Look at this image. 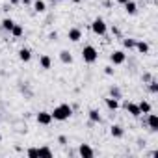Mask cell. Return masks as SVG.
I'll return each instance as SVG.
<instances>
[{
  "label": "cell",
  "mask_w": 158,
  "mask_h": 158,
  "mask_svg": "<svg viewBox=\"0 0 158 158\" xmlns=\"http://www.w3.org/2000/svg\"><path fill=\"white\" fill-rule=\"evenodd\" d=\"M60 60H61V63L69 65V63H73V54H71L69 50H61V52H60Z\"/></svg>",
  "instance_id": "obj_20"
},
{
  "label": "cell",
  "mask_w": 158,
  "mask_h": 158,
  "mask_svg": "<svg viewBox=\"0 0 158 158\" xmlns=\"http://www.w3.org/2000/svg\"><path fill=\"white\" fill-rule=\"evenodd\" d=\"M35 119H37V123L43 125V127H48V125L52 123V115H50V112H45V110H41V112L35 115Z\"/></svg>",
  "instance_id": "obj_6"
},
{
  "label": "cell",
  "mask_w": 158,
  "mask_h": 158,
  "mask_svg": "<svg viewBox=\"0 0 158 158\" xmlns=\"http://www.w3.org/2000/svg\"><path fill=\"white\" fill-rule=\"evenodd\" d=\"M115 2H117V4H121V6H123V4H127V2H128V0H115Z\"/></svg>",
  "instance_id": "obj_34"
},
{
  "label": "cell",
  "mask_w": 158,
  "mask_h": 158,
  "mask_svg": "<svg viewBox=\"0 0 158 158\" xmlns=\"http://www.w3.org/2000/svg\"><path fill=\"white\" fill-rule=\"evenodd\" d=\"M32 8H34L35 13H45L47 11V2H45V0H34Z\"/></svg>",
  "instance_id": "obj_14"
},
{
  "label": "cell",
  "mask_w": 158,
  "mask_h": 158,
  "mask_svg": "<svg viewBox=\"0 0 158 158\" xmlns=\"http://www.w3.org/2000/svg\"><path fill=\"white\" fill-rule=\"evenodd\" d=\"M32 2H34V0H21L23 6H32Z\"/></svg>",
  "instance_id": "obj_31"
},
{
  "label": "cell",
  "mask_w": 158,
  "mask_h": 158,
  "mask_svg": "<svg viewBox=\"0 0 158 158\" xmlns=\"http://www.w3.org/2000/svg\"><path fill=\"white\" fill-rule=\"evenodd\" d=\"M78 154L84 156V158H93V156H95V151H93L88 143H82L80 147H78Z\"/></svg>",
  "instance_id": "obj_9"
},
{
  "label": "cell",
  "mask_w": 158,
  "mask_h": 158,
  "mask_svg": "<svg viewBox=\"0 0 158 158\" xmlns=\"http://www.w3.org/2000/svg\"><path fill=\"white\" fill-rule=\"evenodd\" d=\"M141 80H143V82H145V84H147V82H149V80H152V76H151V74H149V73H143V76H141Z\"/></svg>",
  "instance_id": "obj_28"
},
{
  "label": "cell",
  "mask_w": 158,
  "mask_h": 158,
  "mask_svg": "<svg viewBox=\"0 0 158 158\" xmlns=\"http://www.w3.org/2000/svg\"><path fill=\"white\" fill-rule=\"evenodd\" d=\"M110 97H114V99L119 101V99H123V93H121V89H119L117 86H112V88H110Z\"/></svg>",
  "instance_id": "obj_23"
},
{
  "label": "cell",
  "mask_w": 158,
  "mask_h": 158,
  "mask_svg": "<svg viewBox=\"0 0 158 158\" xmlns=\"http://www.w3.org/2000/svg\"><path fill=\"white\" fill-rule=\"evenodd\" d=\"M145 123H147V127H149V130H152V132H156L158 130V115L156 114H147V119H145Z\"/></svg>",
  "instance_id": "obj_7"
},
{
  "label": "cell",
  "mask_w": 158,
  "mask_h": 158,
  "mask_svg": "<svg viewBox=\"0 0 158 158\" xmlns=\"http://www.w3.org/2000/svg\"><path fill=\"white\" fill-rule=\"evenodd\" d=\"M139 54H149V43L147 41H136V47H134Z\"/></svg>",
  "instance_id": "obj_19"
},
{
  "label": "cell",
  "mask_w": 158,
  "mask_h": 158,
  "mask_svg": "<svg viewBox=\"0 0 158 158\" xmlns=\"http://www.w3.org/2000/svg\"><path fill=\"white\" fill-rule=\"evenodd\" d=\"M71 2H73V4H80V2H82V0H71Z\"/></svg>",
  "instance_id": "obj_35"
},
{
  "label": "cell",
  "mask_w": 158,
  "mask_h": 158,
  "mask_svg": "<svg viewBox=\"0 0 158 158\" xmlns=\"http://www.w3.org/2000/svg\"><path fill=\"white\" fill-rule=\"evenodd\" d=\"M39 156H52V149L50 147H39Z\"/></svg>",
  "instance_id": "obj_25"
},
{
  "label": "cell",
  "mask_w": 158,
  "mask_h": 158,
  "mask_svg": "<svg viewBox=\"0 0 158 158\" xmlns=\"http://www.w3.org/2000/svg\"><path fill=\"white\" fill-rule=\"evenodd\" d=\"M39 67H41L43 71H48V69L52 67V58H50L48 54H41V56H39Z\"/></svg>",
  "instance_id": "obj_10"
},
{
  "label": "cell",
  "mask_w": 158,
  "mask_h": 158,
  "mask_svg": "<svg viewBox=\"0 0 158 158\" xmlns=\"http://www.w3.org/2000/svg\"><path fill=\"white\" fill-rule=\"evenodd\" d=\"M110 61H112V65H123V63L127 61L125 50H114V52L110 54Z\"/></svg>",
  "instance_id": "obj_4"
},
{
  "label": "cell",
  "mask_w": 158,
  "mask_h": 158,
  "mask_svg": "<svg viewBox=\"0 0 158 158\" xmlns=\"http://www.w3.org/2000/svg\"><path fill=\"white\" fill-rule=\"evenodd\" d=\"M19 60L23 61V63H28L30 60H32V50L30 48H26V47H23V48H19Z\"/></svg>",
  "instance_id": "obj_11"
},
{
  "label": "cell",
  "mask_w": 158,
  "mask_h": 158,
  "mask_svg": "<svg viewBox=\"0 0 158 158\" xmlns=\"http://www.w3.org/2000/svg\"><path fill=\"white\" fill-rule=\"evenodd\" d=\"M91 30H93L95 35H106V32H108V24L104 23L102 17H95L93 23H91Z\"/></svg>",
  "instance_id": "obj_3"
},
{
  "label": "cell",
  "mask_w": 158,
  "mask_h": 158,
  "mask_svg": "<svg viewBox=\"0 0 158 158\" xmlns=\"http://www.w3.org/2000/svg\"><path fill=\"white\" fill-rule=\"evenodd\" d=\"M104 102H106V108H108V110H112V112H115V110L119 108V101H117V99H114V97H106V99H104Z\"/></svg>",
  "instance_id": "obj_18"
},
{
  "label": "cell",
  "mask_w": 158,
  "mask_h": 158,
  "mask_svg": "<svg viewBox=\"0 0 158 158\" xmlns=\"http://www.w3.org/2000/svg\"><path fill=\"white\" fill-rule=\"evenodd\" d=\"M147 84H149V91H151L152 95H156V93H158V82L154 80V78H152V80H149Z\"/></svg>",
  "instance_id": "obj_24"
},
{
  "label": "cell",
  "mask_w": 158,
  "mask_h": 158,
  "mask_svg": "<svg viewBox=\"0 0 158 158\" xmlns=\"http://www.w3.org/2000/svg\"><path fill=\"white\" fill-rule=\"evenodd\" d=\"M123 108L132 115V117H139L141 115V112H139V106H138V102H130V101H125L123 102Z\"/></svg>",
  "instance_id": "obj_5"
},
{
  "label": "cell",
  "mask_w": 158,
  "mask_h": 158,
  "mask_svg": "<svg viewBox=\"0 0 158 158\" xmlns=\"http://www.w3.org/2000/svg\"><path fill=\"white\" fill-rule=\"evenodd\" d=\"M138 106H139V112H141V114H149V112L152 110L149 101H139V102H138Z\"/></svg>",
  "instance_id": "obj_22"
},
{
  "label": "cell",
  "mask_w": 158,
  "mask_h": 158,
  "mask_svg": "<svg viewBox=\"0 0 158 158\" xmlns=\"http://www.w3.org/2000/svg\"><path fill=\"white\" fill-rule=\"evenodd\" d=\"M50 115H52V121H67L73 115V106L65 104V102L58 104V106H54V110L50 112Z\"/></svg>",
  "instance_id": "obj_1"
},
{
  "label": "cell",
  "mask_w": 158,
  "mask_h": 158,
  "mask_svg": "<svg viewBox=\"0 0 158 158\" xmlns=\"http://www.w3.org/2000/svg\"><path fill=\"white\" fill-rule=\"evenodd\" d=\"M0 141H2V134H0Z\"/></svg>",
  "instance_id": "obj_37"
},
{
  "label": "cell",
  "mask_w": 158,
  "mask_h": 158,
  "mask_svg": "<svg viewBox=\"0 0 158 158\" xmlns=\"http://www.w3.org/2000/svg\"><path fill=\"white\" fill-rule=\"evenodd\" d=\"M67 39L71 41V43H78L82 39V30L80 28H71L69 32H67Z\"/></svg>",
  "instance_id": "obj_8"
},
{
  "label": "cell",
  "mask_w": 158,
  "mask_h": 158,
  "mask_svg": "<svg viewBox=\"0 0 158 158\" xmlns=\"http://www.w3.org/2000/svg\"><path fill=\"white\" fill-rule=\"evenodd\" d=\"M123 8H125V11H127L128 15H136V13H138V4L134 2V0H128L127 4H123Z\"/></svg>",
  "instance_id": "obj_15"
},
{
  "label": "cell",
  "mask_w": 158,
  "mask_h": 158,
  "mask_svg": "<svg viewBox=\"0 0 158 158\" xmlns=\"http://www.w3.org/2000/svg\"><path fill=\"white\" fill-rule=\"evenodd\" d=\"M26 154H28V156H39V149H37V147H30V149L26 151Z\"/></svg>",
  "instance_id": "obj_26"
},
{
  "label": "cell",
  "mask_w": 158,
  "mask_h": 158,
  "mask_svg": "<svg viewBox=\"0 0 158 158\" xmlns=\"http://www.w3.org/2000/svg\"><path fill=\"white\" fill-rule=\"evenodd\" d=\"M110 134H112V138L121 139V138L125 136V128H123L121 125H112V127H110Z\"/></svg>",
  "instance_id": "obj_12"
},
{
  "label": "cell",
  "mask_w": 158,
  "mask_h": 158,
  "mask_svg": "<svg viewBox=\"0 0 158 158\" xmlns=\"http://www.w3.org/2000/svg\"><path fill=\"white\" fill-rule=\"evenodd\" d=\"M50 2H52V4H56V2H58V0H50Z\"/></svg>",
  "instance_id": "obj_36"
},
{
  "label": "cell",
  "mask_w": 158,
  "mask_h": 158,
  "mask_svg": "<svg viewBox=\"0 0 158 158\" xmlns=\"http://www.w3.org/2000/svg\"><path fill=\"white\" fill-rule=\"evenodd\" d=\"M104 73H106V74H108V76H112V74H114V73H115V69H114V67H112V65H106V67H104Z\"/></svg>",
  "instance_id": "obj_27"
},
{
  "label": "cell",
  "mask_w": 158,
  "mask_h": 158,
  "mask_svg": "<svg viewBox=\"0 0 158 158\" xmlns=\"http://www.w3.org/2000/svg\"><path fill=\"white\" fill-rule=\"evenodd\" d=\"M82 60H84L86 63H95V61L99 60V50H97L93 45H86V47L82 48Z\"/></svg>",
  "instance_id": "obj_2"
},
{
  "label": "cell",
  "mask_w": 158,
  "mask_h": 158,
  "mask_svg": "<svg viewBox=\"0 0 158 158\" xmlns=\"http://www.w3.org/2000/svg\"><path fill=\"white\" fill-rule=\"evenodd\" d=\"M10 35L11 37H15V39H21L23 35H24V28H23V24H13V28H11V32H10Z\"/></svg>",
  "instance_id": "obj_13"
},
{
  "label": "cell",
  "mask_w": 158,
  "mask_h": 158,
  "mask_svg": "<svg viewBox=\"0 0 158 158\" xmlns=\"http://www.w3.org/2000/svg\"><path fill=\"white\" fill-rule=\"evenodd\" d=\"M13 24H15V21H13L11 17H4V19H2V23H0V26H2V30H4V32H11Z\"/></svg>",
  "instance_id": "obj_17"
},
{
  "label": "cell",
  "mask_w": 158,
  "mask_h": 158,
  "mask_svg": "<svg viewBox=\"0 0 158 158\" xmlns=\"http://www.w3.org/2000/svg\"><path fill=\"white\" fill-rule=\"evenodd\" d=\"M88 117H89V121H91V123H102V115H101V112H99V110H95V108L88 112Z\"/></svg>",
  "instance_id": "obj_16"
},
{
  "label": "cell",
  "mask_w": 158,
  "mask_h": 158,
  "mask_svg": "<svg viewBox=\"0 0 158 158\" xmlns=\"http://www.w3.org/2000/svg\"><path fill=\"white\" fill-rule=\"evenodd\" d=\"M58 143L65 145V143H67V138H65V136H58Z\"/></svg>",
  "instance_id": "obj_30"
},
{
  "label": "cell",
  "mask_w": 158,
  "mask_h": 158,
  "mask_svg": "<svg viewBox=\"0 0 158 158\" xmlns=\"http://www.w3.org/2000/svg\"><path fill=\"white\" fill-rule=\"evenodd\" d=\"M56 37H58V34H56V32H52V34L48 35V39H56Z\"/></svg>",
  "instance_id": "obj_33"
},
{
  "label": "cell",
  "mask_w": 158,
  "mask_h": 158,
  "mask_svg": "<svg viewBox=\"0 0 158 158\" xmlns=\"http://www.w3.org/2000/svg\"><path fill=\"white\" fill-rule=\"evenodd\" d=\"M15 4H21V0H10V6H15Z\"/></svg>",
  "instance_id": "obj_32"
},
{
  "label": "cell",
  "mask_w": 158,
  "mask_h": 158,
  "mask_svg": "<svg viewBox=\"0 0 158 158\" xmlns=\"http://www.w3.org/2000/svg\"><path fill=\"white\" fill-rule=\"evenodd\" d=\"M134 47H136V39H134V37H125V39H123V48L132 50Z\"/></svg>",
  "instance_id": "obj_21"
},
{
  "label": "cell",
  "mask_w": 158,
  "mask_h": 158,
  "mask_svg": "<svg viewBox=\"0 0 158 158\" xmlns=\"http://www.w3.org/2000/svg\"><path fill=\"white\" fill-rule=\"evenodd\" d=\"M112 35H121V30L117 26H112Z\"/></svg>",
  "instance_id": "obj_29"
}]
</instances>
